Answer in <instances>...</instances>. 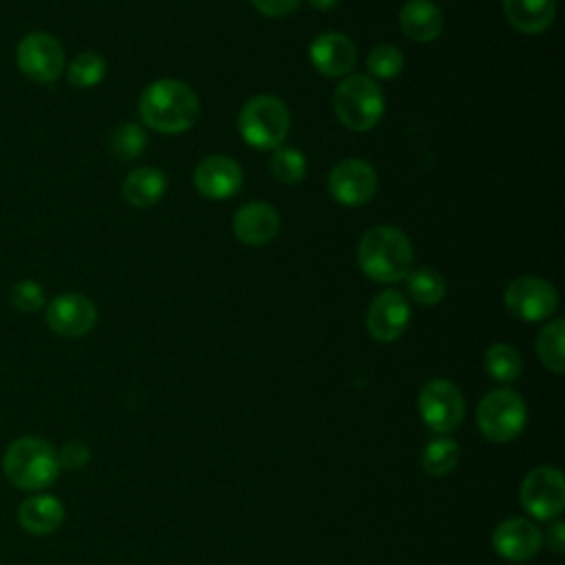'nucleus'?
I'll return each mask as SVG.
<instances>
[{"label":"nucleus","mask_w":565,"mask_h":565,"mask_svg":"<svg viewBox=\"0 0 565 565\" xmlns=\"http://www.w3.org/2000/svg\"><path fill=\"white\" fill-rule=\"evenodd\" d=\"M457 461H459V444L446 435L433 437L422 448V455H419V463L424 472H428L430 477H446L448 472L455 470Z\"/></svg>","instance_id":"nucleus-22"},{"label":"nucleus","mask_w":565,"mask_h":565,"mask_svg":"<svg viewBox=\"0 0 565 565\" xmlns=\"http://www.w3.org/2000/svg\"><path fill=\"white\" fill-rule=\"evenodd\" d=\"M333 110L349 130H371L384 115L380 84L366 75H347L333 93Z\"/></svg>","instance_id":"nucleus-5"},{"label":"nucleus","mask_w":565,"mask_h":565,"mask_svg":"<svg viewBox=\"0 0 565 565\" xmlns=\"http://www.w3.org/2000/svg\"><path fill=\"white\" fill-rule=\"evenodd\" d=\"M18 521L29 534H51L64 521V505L53 494H31L18 508Z\"/></svg>","instance_id":"nucleus-19"},{"label":"nucleus","mask_w":565,"mask_h":565,"mask_svg":"<svg viewBox=\"0 0 565 565\" xmlns=\"http://www.w3.org/2000/svg\"><path fill=\"white\" fill-rule=\"evenodd\" d=\"M166 188V174L159 168L143 166L128 172V177L121 183V196L132 207H150L163 199Z\"/></svg>","instance_id":"nucleus-20"},{"label":"nucleus","mask_w":565,"mask_h":565,"mask_svg":"<svg viewBox=\"0 0 565 565\" xmlns=\"http://www.w3.org/2000/svg\"><path fill=\"white\" fill-rule=\"evenodd\" d=\"M97 322V307L95 302L75 291H66L55 296L46 307V324L51 331L64 338H79L86 335Z\"/></svg>","instance_id":"nucleus-12"},{"label":"nucleus","mask_w":565,"mask_h":565,"mask_svg":"<svg viewBox=\"0 0 565 565\" xmlns=\"http://www.w3.org/2000/svg\"><path fill=\"white\" fill-rule=\"evenodd\" d=\"M141 121L163 135H179L194 126L199 97L181 79L163 77L148 84L139 97Z\"/></svg>","instance_id":"nucleus-1"},{"label":"nucleus","mask_w":565,"mask_h":565,"mask_svg":"<svg viewBox=\"0 0 565 565\" xmlns=\"http://www.w3.org/2000/svg\"><path fill=\"white\" fill-rule=\"evenodd\" d=\"M543 543L541 530L523 516H510L501 521L492 532L494 552L512 563H523L532 558Z\"/></svg>","instance_id":"nucleus-15"},{"label":"nucleus","mask_w":565,"mask_h":565,"mask_svg":"<svg viewBox=\"0 0 565 565\" xmlns=\"http://www.w3.org/2000/svg\"><path fill=\"white\" fill-rule=\"evenodd\" d=\"M505 307L508 311L523 322L545 320L556 311L558 296L556 289L536 276H519L505 287Z\"/></svg>","instance_id":"nucleus-10"},{"label":"nucleus","mask_w":565,"mask_h":565,"mask_svg":"<svg viewBox=\"0 0 565 565\" xmlns=\"http://www.w3.org/2000/svg\"><path fill=\"white\" fill-rule=\"evenodd\" d=\"M148 143V137L143 132L141 126L137 124H119L113 132H110V139H108V146H110V154L117 157L119 161H132L137 159L143 148Z\"/></svg>","instance_id":"nucleus-28"},{"label":"nucleus","mask_w":565,"mask_h":565,"mask_svg":"<svg viewBox=\"0 0 565 565\" xmlns=\"http://www.w3.org/2000/svg\"><path fill=\"white\" fill-rule=\"evenodd\" d=\"M104 75H106V60L95 51L79 53L77 57H73V62L66 68L68 84L77 88L97 86L104 79Z\"/></svg>","instance_id":"nucleus-27"},{"label":"nucleus","mask_w":565,"mask_h":565,"mask_svg":"<svg viewBox=\"0 0 565 565\" xmlns=\"http://www.w3.org/2000/svg\"><path fill=\"white\" fill-rule=\"evenodd\" d=\"M90 459V450L82 444V441H68L62 446V450L57 452V461L62 468H71L77 470L82 466H86Z\"/></svg>","instance_id":"nucleus-31"},{"label":"nucleus","mask_w":565,"mask_h":565,"mask_svg":"<svg viewBox=\"0 0 565 565\" xmlns=\"http://www.w3.org/2000/svg\"><path fill=\"white\" fill-rule=\"evenodd\" d=\"M417 411L430 430L446 435L463 422L466 402L457 384L437 377L422 386L417 395Z\"/></svg>","instance_id":"nucleus-7"},{"label":"nucleus","mask_w":565,"mask_h":565,"mask_svg":"<svg viewBox=\"0 0 565 565\" xmlns=\"http://www.w3.org/2000/svg\"><path fill=\"white\" fill-rule=\"evenodd\" d=\"M289 110L274 95L249 97L238 113V132L256 150H274L282 146L289 132Z\"/></svg>","instance_id":"nucleus-4"},{"label":"nucleus","mask_w":565,"mask_h":565,"mask_svg":"<svg viewBox=\"0 0 565 565\" xmlns=\"http://www.w3.org/2000/svg\"><path fill=\"white\" fill-rule=\"evenodd\" d=\"M254 9L267 18H282L298 9L300 0H249Z\"/></svg>","instance_id":"nucleus-32"},{"label":"nucleus","mask_w":565,"mask_h":565,"mask_svg":"<svg viewBox=\"0 0 565 565\" xmlns=\"http://www.w3.org/2000/svg\"><path fill=\"white\" fill-rule=\"evenodd\" d=\"M508 22L527 35L543 33L556 13V0H503Z\"/></svg>","instance_id":"nucleus-21"},{"label":"nucleus","mask_w":565,"mask_h":565,"mask_svg":"<svg viewBox=\"0 0 565 565\" xmlns=\"http://www.w3.org/2000/svg\"><path fill=\"white\" fill-rule=\"evenodd\" d=\"M406 280V291L408 296L426 307H433L444 300L446 296V280L435 267H417L411 269Z\"/></svg>","instance_id":"nucleus-23"},{"label":"nucleus","mask_w":565,"mask_h":565,"mask_svg":"<svg viewBox=\"0 0 565 565\" xmlns=\"http://www.w3.org/2000/svg\"><path fill=\"white\" fill-rule=\"evenodd\" d=\"M519 499L530 516L539 521L556 519L565 508L563 472L554 466H539L530 470L521 481Z\"/></svg>","instance_id":"nucleus-8"},{"label":"nucleus","mask_w":565,"mask_h":565,"mask_svg":"<svg viewBox=\"0 0 565 565\" xmlns=\"http://www.w3.org/2000/svg\"><path fill=\"white\" fill-rule=\"evenodd\" d=\"M483 366H486V373L492 380L508 384V382H514L521 375L523 358L514 347H510L505 342H497L486 351Z\"/></svg>","instance_id":"nucleus-25"},{"label":"nucleus","mask_w":565,"mask_h":565,"mask_svg":"<svg viewBox=\"0 0 565 565\" xmlns=\"http://www.w3.org/2000/svg\"><path fill=\"white\" fill-rule=\"evenodd\" d=\"M329 194L344 207H358L371 201L377 190L375 170L362 159H342L335 163L327 179Z\"/></svg>","instance_id":"nucleus-11"},{"label":"nucleus","mask_w":565,"mask_h":565,"mask_svg":"<svg viewBox=\"0 0 565 565\" xmlns=\"http://www.w3.org/2000/svg\"><path fill=\"white\" fill-rule=\"evenodd\" d=\"M411 307L402 291H380L366 311V331L377 342H395L408 327Z\"/></svg>","instance_id":"nucleus-13"},{"label":"nucleus","mask_w":565,"mask_h":565,"mask_svg":"<svg viewBox=\"0 0 565 565\" xmlns=\"http://www.w3.org/2000/svg\"><path fill=\"white\" fill-rule=\"evenodd\" d=\"M399 26L408 40L428 44L439 38L444 15L433 0H408L399 11Z\"/></svg>","instance_id":"nucleus-18"},{"label":"nucleus","mask_w":565,"mask_h":565,"mask_svg":"<svg viewBox=\"0 0 565 565\" xmlns=\"http://www.w3.org/2000/svg\"><path fill=\"white\" fill-rule=\"evenodd\" d=\"M234 234L241 243L258 247L269 243L280 230V216L276 207L265 201H249L234 214Z\"/></svg>","instance_id":"nucleus-17"},{"label":"nucleus","mask_w":565,"mask_h":565,"mask_svg":"<svg viewBox=\"0 0 565 565\" xmlns=\"http://www.w3.org/2000/svg\"><path fill=\"white\" fill-rule=\"evenodd\" d=\"M404 55L393 44H377L366 57V68L375 79H393L402 73Z\"/></svg>","instance_id":"nucleus-29"},{"label":"nucleus","mask_w":565,"mask_h":565,"mask_svg":"<svg viewBox=\"0 0 565 565\" xmlns=\"http://www.w3.org/2000/svg\"><path fill=\"white\" fill-rule=\"evenodd\" d=\"M563 338H565V320L556 318L547 322L539 338H536V353L545 369L561 375L565 371V353H563Z\"/></svg>","instance_id":"nucleus-24"},{"label":"nucleus","mask_w":565,"mask_h":565,"mask_svg":"<svg viewBox=\"0 0 565 565\" xmlns=\"http://www.w3.org/2000/svg\"><path fill=\"white\" fill-rule=\"evenodd\" d=\"M4 477L20 490H42L60 472L55 448L40 437H20L9 444L2 457Z\"/></svg>","instance_id":"nucleus-3"},{"label":"nucleus","mask_w":565,"mask_h":565,"mask_svg":"<svg viewBox=\"0 0 565 565\" xmlns=\"http://www.w3.org/2000/svg\"><path fill=\"white\" fill-rule=\"evenodd\" d=\"M527 408L523 397L512 388H494L477 406V426L494 444L512 441L525 426Z\"/></svg>","instance_id":"nucleus-6"},{"label":"nucleus","mask_w":565,"mask_h":565,"mask_svg":"<svg viewBox=\"0 0 565 565\" xmlns=\"http://www.w3.org/2000/svg\"><path fill=\"white\" fill-rule=\"evenodd\" d=\"M15 62L26 79L35 84H51L64 71V49L51 33L33 31L20 40Z\"/></svg>","instance_id":"nucleus-9"},{"label":"nucleus","mask_w":565,"mask_h":565,"mask_svg":"<svg viewBox=\"0 0 565 565\" xmlns=\"http://www.w3.org/2000/svg\"><path fill=\"white\" fill-rule=\"evenodd\" d=\"M358 265L375 282L404 280L413 269V245L402 230L375 225L360 238Z\"/></svg>","instance_id":"nucleus-2"},{"label":"nucleus","mask_w":565,"mask_h":565,"mask_svg":"<svg viewBox=\"0 0 565 565\" xmlns=\"http://www.w3.org/2000/svg\"><path fill=\"white\" fill-rule=\"evenodd\" d=\"M9 302L22 313H33L44 307V287L35 280H18L9 291Z\"/></svg>","instance_id":"nucleus-30"},{"label":"nucleus","mask_w":565,"mask_h":565,"mask_svg":"<svg viewBox=\"0 0 565 565\" xmlns=\"http://www.w3.org/2000/svg\"><path fill=\"white\" fill-rule=\"evenodd\" d=\"M269 170L276 177V181L285 185H296L307 174V159L300 150L291 146H278L269 157Z\"/></svg>","instance_id":"nucleus-26"},{"label":"nucleus","mask_w":565,"mask_h":565,"mask_svg":"<svg viewBox=\"0 0 565 565\" xmlns=\"http://www.w3.org/2000/svg\"><path fill=\"white\" fill-rule=\"evenodd\" d=\"M355 46L344 33H322L309 46L313 68L324 77H347L355 66Z\"/></svg>","instance_id":"nucleus-16"},{"label":"nucleus","mask_w":565,"mask_h":565,"mask_svg":"<svg viewBox=\"0 0 565 565\" xmlns=\"http://www.w3.org/2000/svg\"><path fill=\"white\" fill-rule=\"evenodd\" d=\"M194 188L212 201H223L234 196L243 185V170L241 166L225 157V154H212L199 161L192 174Z\"/></svg>","instance_id":"nucleus-14"},{"label":"nucleus","mask_w":565,"mask_h":565,"mask_svg":"<svg viewBox=\"0 0 565 565\" xmlns=\"http://www.w3.org/2000/svg\"><path fill=\"white\" fill-rule=\"evenodd\" d=\"M309 4H311L313 9H320V11H329V9H333V7L338 4V0H309Z\"/></svg>","instance_id":"nucleus-34"},{"label":"nucleus","mask_w":565,"mask_h":565,"mask_svg":"<svg viewBox=\"0 0 565 565\" xmlns=\"http://www.w3.org/2000/svg\"><path fill=\"white\" fill-rule=\"evenodd\" d=\"M545 541H547V547H550L554 554H563V547H565V523H563L561 519L554 521V523L547 527Z\"/></svg>","instance_id":"nucleus-33"}]
</instances>
